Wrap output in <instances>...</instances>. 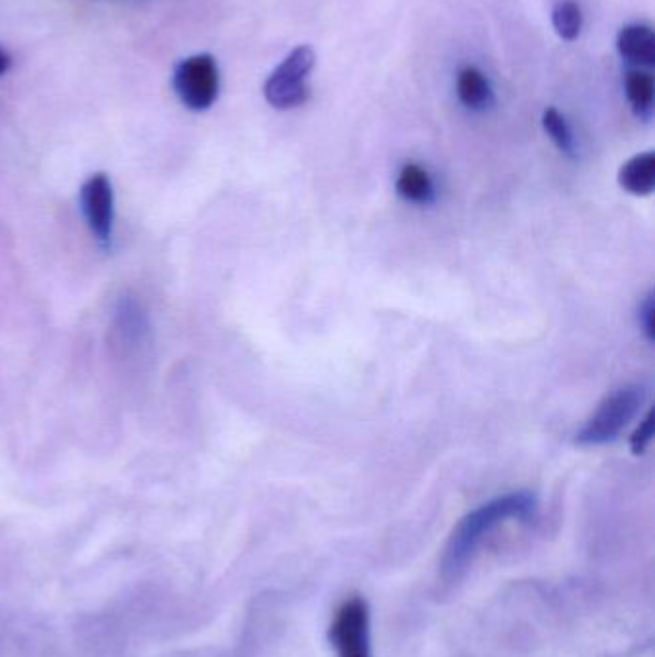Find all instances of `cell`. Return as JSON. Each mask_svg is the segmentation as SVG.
<instances>
[{
    "label": "cell",
    "mask_w": 655,
    "mask_h": 657,
    "mask_svg": "<svg viewBox=\"0 0 655 657\" xmlns=\"http://www.w3.org/2000/svg\"><path fill=\"white\" fill-rule=\"evenodd\" d=\"M534 508H536V498L531 492H511L486 502L481 508L471 511L461 519L450 540L448 558L458 563L477 546V542L488 531H492V527L508 519L529 517L533 515Z\"/></svg>",
    "instance_id": "cell-1"
},
{
    "label": "cell",
    "mask_w": 655,
    "mask_h": 657,
    "mask_svg": "<svg viewBox=\"0 0 655 657\" xmlns=\"http://www.w3.org/2000/svg\"><path fill=\"white\" fill-rule=\"evenodd\" d=\"M644 398L646 389L642 385H627L613 390L600 402L596 412L588 417L575 442L584 448L615 442L640 412Z\"/></svg>",
    "instance_id": "cell-2"
},
{
    "label": "cell",
    "mask_w": 655,
    "mask_h": 657,
    "mask_svg": "<svg viewBox=\"0 0 655 657\" xmlns=\"http://www.w3.org/2000/svg\"><path fill=\"white\" fill-rule=\"evenodd\" d=\"M316 66V52L310 45H300L269 73L264 83V97L275 110H292L310 98V73Z\"/></svg>",
    "instance_id": "cell-3"
},
{
    "label": "cell",
    "mask_w": 655,
    "mask_h": 657,
    "mask_svg": "<svg viewBox=\"0 0 655 657\" xmlns=\"http://www.w3.org/2000/svg\"><path fill=\"white\" fill-rule=\"evenodd\" d=\"M171 85L183 106L193 112H204L214 106L219 95V68L212 54H195L181 60L173 75Z\"/></svg>",
    "instance_id": "cell-4"
},
{
    "label": "cell",
    "mask_w": 655,
    "mask_h": 657,
    "mask_svg": "<svg viewBox=\"0 0 655 657\" xmlns=\"http://www.w3.org/2000/svg\"><path fill=\"white\" fill-rule=\"evenodd\" d=\"M79 204L93 237L102 246H110L116 219V198L110 177L106 173L91 175L81 187Z\"/></svg>",
    "instance_id": "cell-5"
},
{
    "label": "cell",
    "mask_w": 655,
    "mask_h": 657,
    "mask_svg": "<svg viewBox=\"0 0 655 657\" xmlns=\"http://www.w3.org/2000/svg\"><path fill=\"white\" fill-rule=\"evenodd\" d=\"M331 638L339 657H371L369 617L362 600H350L340 608Z\"/></svg>",
    "instance_id": "cell-6"
},
{
    "label": "cell",
    "mask_w": 655,
    "mask_h": 657,
    "mask_svg": "<svg viewBox=\"0 0 655 657\" xmlns=\"http://www.w3.org/2000/svg\"><path fill=\"white\" fill-rule=\"evenodd\" d=\"M617 52L623 60L638 68H652L655 64L654 29L648 24L625 25L617 35Z\"/></svg>",
    "instance_id": "cell-7"
},
{
    "label": "cell",
    "mask_w": 655,
    "mask_h": 657,
    "mask_svg": "<svg viewBox=\"0 0 655 657\" xmlns=\"http://www.w3.org/2000/svg\"><path fill=\"white\" fill-rule=\"evenodd\" d=\"M617 181L629 195H652L655 189V152L648 150L632 156L621 166Z\"/></svg>",
    "instance_id": "cell-8"
},
{
    "label": "cell",
    "mask_w": 655,
    "mask_h": 657,
    "mask_svg": "<svg viewBox=\"0 0 655 657\" xmlns=\"http://www.w3.org/2000/svg\"><path fill=\"white\" fill-rule=\"evenodd\" d=\"M456 93L461 104L473 112H486L494 104V91L485 73L475 66H465L456 79Z\"/></svg>",
    "instance_id": "cell-9"
},
{
    "label": "cell",
    "mask_w": 655,
    "mask_h": 657,
    "mask_svg": "<svg viewBox=\"0 0 655 657\" xmlns=\"http://www.w3.org/2000/svg\"><path fill=\"white\" fill-rule=\"evenodd\" d=\"M625 95L631 104L632 112L640 120H650L654 116L655 83L652 73L632 70L625 77Z\"/></svg>",
    "instance_id": "cell-10"
},
{
    "label": "cell",
    "mask_w": 655,
    "mask_h": 657,
    "mask_svg": "<svg viewBox=\"0 0 655 657\" xmlns=\"http://www.w3.org/2000/svg\"><path fill=\"white\" fill-rule=\"evenodd\" d=\"M396 191L413 204H429L435 196V185L429 171L417 164H406L396 179Z\"/></svg>",
    "instance_id": "cell-11"
},
{
    "label": "cell",
    "mask_w": 655,
    "mask_h": 657,
    "mask_svg": "<svg viewBox=\"0 0 655 657\" xmlns=\"http://www.w3.org/2000/svg\"><path fill=\"white\" fill-rule=\"evenodd\" d=\"M552 25L563 41H575L583 31V8L575 0H559L552 8Z\"/></svg>",
    "instance_id": "cell-12"
},
{
    "label": "cell",
    "mask_w": 655,
    "mask_h": 657,
    "mask_svg": "<svg viewBox=\"0 0 655 657\" xmlns=\"http://www.w3.org/2000/svg\"><path fill=\"white\" fill-rule=\"evenodd\" d=\"M542 127L546 131V135L552 139V143L558 146L565 156H571V158L577 156V143H575L573 129L569 127L565 116L559 112L558 108L550 106L544 110Z\"/></svg>",
    "instance_id": "cell-13"
},
{
    "label": "cell",
    "mask_w": 655,
    "mask_h": 657,
    "mask_svg": "<svg viewBox=\"0 0 655 657\" xmlns=\"http://www.w3.org/2000/svg\"><path fill=\"white\" fill-rule=\"evenodd\" d=\"M654 410H648V414L642 417L640 425L636 427V431L631 435V452L634 456H642L646 454V450L650 448L652 440H654Z\"/></svg>",
    "instance_id": "cell-14"
},
{
    "label": "cell",
    "mask_w": 655,
    "mask_h": 657,
    "mask_svg": "<svg viewBox=\"0 0 655 657\" xmlns=\"http://www.w3.org/2000/svg\"><path fill=\"white\" fill-rule=\"evenodd\" d=\"M638 323H640V327H642V331H644V335H646V339L648 341L652 342L655 339V300H654V292H650L644 300H642V304H640V308H638Z\"/></svg>",
    "instance_id": "cell-15"
},
{
    "label": "cell",
    "mask_w": 655,
    "mask_h": 657,
    "mask_svg": "<svg viewBox=\"0 0 655 657\" xmlns=\"http://www.w3.org/2000/svg\"><path fill=\"white\" fill-rule=\"evenodd\" d=\"M10 68H12V56L6 50L0 49V77L6 75Z\"/></svg>",
    "instance_id": "cell-16"
}]
</instances>
